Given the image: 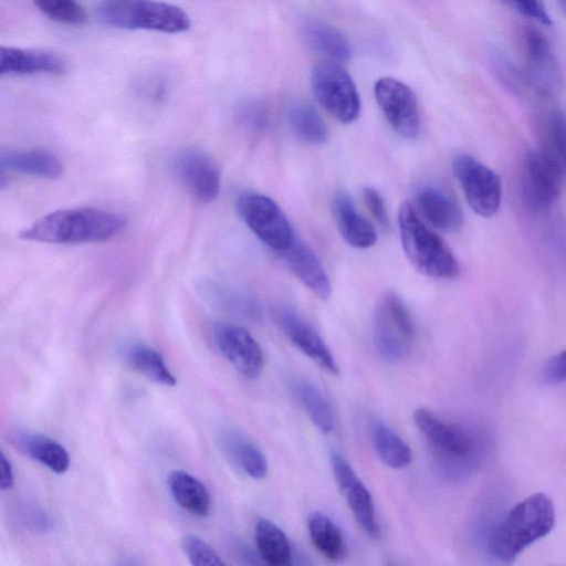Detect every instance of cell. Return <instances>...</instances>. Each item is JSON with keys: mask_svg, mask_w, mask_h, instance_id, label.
<instances>
[{"mask_svg": "<svg viewBox=\"0 0 566 566\" xmlns=\"http://www.w3.org/2000/svg\"><path fill=\"white\" fill-rule=\"evenodd\" d=\"M331 464L336 483L355 520L371 538L380 536L373 497L353 467L337 451H331Z\"/></svg>", "mask_w": 566, "mask_h": 566, "instance_id": "obj_12", "label": "cell"}, {"mask_svg": "<svg viewBox=\"0 0 566 566\" xmlns=\"http://www.w3.org/2000/svg\"><path fill=\"white\" fill-rule=\"evenodd\" d=\"M128 364L158 385L172 387L177 379L167 367L163 355L153 347L145 344H134L126 352Z\"/></svg>", "mask_w": 566, "mask_h": 566, "instance_id": "obj_31", "label": "cell"}, {"mask_svg": "<svg viewBox=\"0 0 566 566\" xmlns=\"http://www.w3.org/2000/svg\"><path fill=\"white\" fill-rule=\"evenodd\" d=\"M217 442L223 454L244 474L254 480L266 476L268 460L247 436L235 429L226 428L218 433Z\"/></svg>", "mask_w": 566, "mask_h": 566, "instance_id": "obj_18", "label": "cell"}, {"mask_svg": "<svg viewBox=\"0 0 566 566\" xmlns=\"http://www.w3.org/2000/svg\"><path fill=\"white\" fill-rule=\"evenodd\" d=\"M213 340L227 360L247 378H256L264 367V355L253 336L244 328L219 323L213 326Z\"/></svg>", "mask_w": 566, "mask_h": 566, "instance_id": "obj_13", "label": "cell"}, {"mask_svg": "<svg viewBox=\"0 0 566 566\" xmlns=\"http://www.w3.org/2000/svg\"><path fill=\"white\" fill-rule=\"evenodd\" d=\"M544 378L554 384L566 380V349L549 359L544 368Z\"/></svg>", "mask_w": 566, "mask_h": 566, "instance_id": "obj_38", "label": "cell"}, {"mask_svg": "<svg viewBox=\"0 0 566 566\" xmlns=\"http://www.w3.org/2000/svg\"><path fill=\"white\" fill-rule=\"evenodd\" d=\"M168 488L175 502L195 516H207L211 509L210 494L197 478L175 470L168 476Z\"/></svg>", "mask_w": 566, "mask_h": 566, "instance_id": "obj_25", "label": "cell"}, {"mask_svg": "<svg viewBox=\"0 0 566 566\" xmlns=\"http://www.w3.org/2000/svg\"><path fill=\"white\" fill-rule=\"evenodd\" d=\"M237 210L248 228L269 248L282 253L294 242L290 221L270 197L242 192L237 200Z\"/></svg>", "mask_w": 566, "mask_h": 566, "instance_id": "obj_8", "label": "cell"}, {"mask_svg": "<svg viewBox=\"0 0 566 566\" xmlns=\"http://www.w3.org/2000/svg\"><path fill=\"white\" fill-rule=\"evenodd\" d=\"M97 17L105 25L126 30L181 33L191 25L181 8L159 0H103Z\"/></svg>", "mask_w": 566, "mask_h": 566, "instance_id": "obj_4", "label": "cell"}, {"mask_svg": "<svg viewBox=\"0 0 566 566\" xmlns=\"http://www.w3.org/2000/svg\"><path fill=\"white\" fill-rule=\"evenodd\" d=\"M413 420L431 449L443 462L464 465L472 463L476 458L480 442L475 433L468 428L446 421L426 408L416 409Z\"/></svg>", "mask_w": 566, "mask_h": 566, "instance_id": "obj_6", "label": "cell"}, {"mask_svg": "<svg viewBox=\"0 0 566 566\" xmlns=\"http://www.w3.org/2000/svg\"><path fill=\"white\" fill-rule=\"evenodd\" d=\"M542 150L566 176V115L558 109L545 112L539 117Z\"/></svg>", "mask_w": 566, "mask_h": 566, "instance_id": "obj_29", "label": "cell"}, {"mask_svg": "<svg viewBox=\"0 0 566 566\" xmlns=\"http://www.w3.org/2000/svg\"><path fill=\"white\" fill-rule=\"evenodd\" d=\"M453 170L473 211L482 217L495 214L502 193L499 176L470 155L457 156Z\"/></svg>", "mask_w": 566, "mask_h": 566, "instance_id": "obj_10", "label": "cell"}, {"mask_svg": "<svg viewBox=\"0 0 566 566\" xmlns=\"http://www.w3.org/2000/svg\"><path fill=\"white\" fill-rule=\"evenodd\" d=\"M179 182L196 200L213 201L220 191V175L212 159L199 149H187L174 163Z\"/></svg>", "mask_w": 566, "mask_h": 566, "instance_id": "obj_14", "label": "cell"}, {"mask_svg": "<svg viewBox=\"0 0 566 566\" xmlns=\"http://www.w3.org/2000/svg\"><path fill=\"white\" fill-rule=\"evenodd\" d=\"M295 391L313 424L324 433L332 432L335 427V418L323 392L306 379L295 384Z\"/></svg>", "mask_w": 566, "mask_h": 566, "instance_id": "obj_32", "label": "cell"}, {"mask_svg": "<svg viewBox=\"0 0 566 566\" xmlns=\"http://www.w3.org/2000/svg\"><path fill=\"white\" fill-rule=\"evenodd\" d=\"M363 199L373 218L381 227H389V214L381 195L376 189L367 187L363 191Z\"/></svg>", "mask_w": 566, "mask_h": 566, "instance_id": "obj_37", "label": "cell"}, {"mask_svg": "<svg viewBox=\"0 0 566 566\" xmlns=\"http://www.w3.org/2000/svg\"><path fill=\"white\" fill-rule=\"evenodd\" d=\"M0 489L2 491L10 490L14 484V473L10 460L3 452L0 455Z\"/></svg>", "mask_w": 566, "mask_h": 566, "instance_id": "obj_40", "label": "cell"}, {"mask_svg": "<svg viewBox=\"0 0 566 566\" xmlns=\"http://www.w3.org/2000/svg\"><path fill=\"white\" fill-rule=\"evenodd\" d=\"M65 67V61L54 52L12 46L0 48V74L2 76L60 74Z\"/></svg>", "mask_w": 566, "mask_h": 566, "instance_id": "obj_17", "label": "cell"}, {"mask_svg": "<svg viewBox=\"0 0 566 566\" xmlns=\"http://www.w3.org/2000/svg\"><path fill=\"white\" fill-rule=\"evenodd\" d=\"M333 214L345 242L356 249H368L377 241L373 224L356 209L352 197L338 191L333 198Z\"/></svg>", "mask_w": 566, "mask_h": 566, "instance_id": "obj_20", "label": "cell"}, {"mask_svg": "<svg viewBox=\"0 0 566 566\" xmlns=\"http://www.w3.org/2000/svg\"><path fill=\"white\" fill-rule=\"evenodd\" d=\"M491 69L496 78L511 92L518 93L525 83L523 73L503 52L493 51L490 57Z\"/></svg>", "mask_w": 566, "mask_h": 566, "instance_id": "obj_34", "label": "cell"}, {"mask_svg": "<svg viewBox=\"0 0 566 566\" xmlns=\"http://www.w3.org/2000/svg\"><path fill=\"white\" fill-rule=\"evenodd\" d=\"M518 44L524 61V80L542 95H554L563 87L559 64L546 38L535 28L523 25Z\"/></svg>", "mask_w": 566, "mask_h": 566, "instance_id": "obj_9", "label": "cell"}, {"mask_svg": "<svg viewBox=\"0 0 566 566\" xmlns=\"http://www.w3.org/2000/svg\"><path fill=\"white\" fill-rule=\"evenodd\" d=\"M305 43L316 53L337 63L350 59L352 48L346 36L336 28L319 20H308L302 25Z\"/></svg>", "mask_w": 566, "mask_h": 566, "instance_id": "obj_24", "label": "cell"}, {"mask_svg": "<svg viewBox=\"0 0 566 566\" xmlns=\"http://www.w3.org/2000/svg\"><path fill=\"white\" fill-rule=\"evenodd\" d=\"M27 524L36 532H49L54 528V521L45 512L38 510L27 513Z\"/></svg>", "mask_w": 566, "mask_h": 566, "instance_id": "obj_39", "label": "cell"}, {"mask_svg": "<svg viewBox=\"0 0 566 566\" xmlns=\"http://www.w3.org/2000/svg\"><path fill=\"white\" fill-rule=\"evenodd\" d=\"M373 333L375 346L387 361L398 363L410 352L416 326L408 307L397 294L387 292L379 300Z\"/></svg>", "mask_w": 566, "mask_h": 566, "instance_id": "obj_5", "label": "cell"}, {"mask_svg": "<svg viewBox=\"0 0 566 566\" xmlns=\"http://www.w3.org/2000/svg\"><path fill=\"white\" fill-rule=\"evenodd\" d=\"M371 440L379 459L392 469H403L412 460V452L406 441L388 424L375 420L371 426Z\"/></svg>", "mask_w": 566, "mask_h": 566, "instance_id": "obj_30", "label": "cell"}, {"mask_svg": "<svg viewBox=\"0 0 566 566\" xmlns=\"http://www.w3.org/2000/svg\"><path fill=\"white\" fill-rule=\"evenodd\" d=\"M556 518L552 499L542 492L518 502L495 527L489 551L496 559L511 563L525 548L546 536Z\"/></svg>", "mask_w": 566, "mask_h": 566, "instance_id": "obj_2", "label": "cell"}, {"mask_svg": "<svg viewBox=\"0 0 566 566\" xmlns=\"http://www.w3.org/2000/svg\"><path fill=\"white\" fill-rule=\"evenodd\" d=\"M126 219L96 208H66L50 212L20 231L23 240L51 244L102 242L118 235Z\"/></svg>", "mask_w": 566, "mask_h": 566, "instance_id": "obj_1", "label": "cell"}, {"mask_svg": "<svg viewBox=\"0 0 566 566\" xmlns=\"http://www.w3.org/2000/svg\"><path fill=\"white\" fill-rule=\"evenodd\" d=\"M564 174L542 150L531 151L523 167V191L531 207L545 209L558 198Z\"/></svg>", "mask_w": 566, "mask_h": 566, "instance_id": "obj_15", "label": "cell"}, {"mask_svg": "<svg viewBox=\"0 0 566 566\" xmlns=\"http://www.w3.org/2000/svg\"><path fill=\"white\" fill-rule=\"evenodd\" d=\"M276 319L287 338L317 366L332 375L339 368L331 349L313 325L291 307H279Z\"/></svg>", "mask_w": 566, "mask_h": 566, "instance_id": "obj_16", "label": "cell"}, {"mask_svg": "<svg viewBox=\"0 0 566 566\" xmlns=\"http://www.w3.org/2000/svg\"><path fill=\"white\" fill-rule=\"evenodd\" d=\"M254 539L259 556L270 565L291 564L292 547L283 530L274 522L261 518L254 527Z\"/></svg>", "mask_w": 566, "mask_h": 566, "instance_id": "obj_27", "label": "cell"}, {"mask_svg": "<svg viewBox=\"0 0 566 566\" xmlns=\"http://www.w3.org/2000/svg\"><path fill=\"white\" fill-rule=\"evenodd\" d=\"M0 166L1 169L44 179H56L63 174L62 161L44 149L2 151Z\"/></svg>", "mask_w": 566, "mask_h": 566, "instance_id": "obj_22", "label": "cell"}, {"mask_svg": "<svg viewBox=\"0 0 566 566\" xmlns=\"http://www.w3.org/2000/svg\"><path fill=\"white\" fill-rule=\"evenodd\" d=\"M12 443L20 452L54 473L62 474L70 467V455L66 449L46 436L18 431L12 437Z\"/></svg>", "mask_w": 566, "mask_h": 566, "instance_id": "obj_23", "label": "cell"}, {"mask_svg": "<svg viewBox=\"0 0 566 566\" xmlns=\"http://www.w3.org/2000/svg\"><path fill=\"white\" fill-rule=\"evenodd\" d=\"M557 2L559 3V6L562 7V9L565 11L566 13V0H557Z\"/></svg>", "mask_w": 566, "mask_h": 566, "instance_id": "obj_41", "label": "cell"}, {"mask_svg": "<svg viewBox=\"0 0 566 566\" xmlns=\"http://www.w3.org/2000/svg\"><path fill=\"white\" fill-rule=\"evenodd\" d=\"M518 13L544 25H552L551 17L542 0H504Z\"/></svg>", "mask_w": 566, "mask_h": 566, "instance_id": "obj_36", "label": "cell"}, {"mask_svg": "<svg viewBox=\"0 0 566 566\" xmlns=\"http://www.w3.org/2000/svg\"><path fill=\"white\" fill-rule=\"evenodd\" d=\"M398 228L405 254L418 272L433 279L458 275L459 264L449 247L424 224L408 202L399 207Z\"/></svg>", "mask_w": 566, "mask_h": 566, "instance_id": "obj_3", "label": "cell"}, {"mask_svg": "<svg viewBox=\"0 0 566 566\" xmlns=\"http://www.w3.org/2000/svg\"><path fill=\"white\" fill-rule=\"evenodd\" d=\"M421 217L431 226L448 232L463 224V213L457 201L434 186L421 187L415 197Z\"/></svg>", "mask_w": 566, "mask_h": 566, "instance_id": "obj_19", "label": "cell"}, {"mask_svg": "<svg viewBox=\"0 0 566 566\" xmlns=\"http://www.w3.org/2000/svg\"><path fill=\"white\" fill-rule=\"evenodd\" d=\"M286 119L293 134L308 145H323L328 138L327 126L316 111L306 101L295 99L287 105Z\"/></svg>", "mask_w": 566, "mask_h": 566, "instance_id": "obj_26", "label": "cell"}, {"mask_svg": "<svg viewBox=\"0 0 566 566\" xmlns=\"http://www.w3.org/2000/svg\"><path fill=\"white\" fill-rule=\"evenodd\" d=\"M294 275L318 298L327 300L331 295L328 276L316 254L304 243L294 242L282 253Z\"/></svg>", "mask_w": 566, "mask_h": 566, "instance_id": "obj_21", "label": "cell"}, {"mask_svg": "<svg viewBox=\"0 0 566 566\" xmlns=\"http://www.w3.org/2000/svg\"><path fill=\"white\" fill-rule=\"evenodd\" d=\"M182 549L195 566H220L224 562L220 555L201 537L188 534L182 539Z\"/></svg>", "mask_w": 566, "mask_h": 566, "instance_id": "obj_35", "label": "cell"}, {"mask_svg": "<svg viewBox=\"0 0 566 566\" xmlns=\"http://www.w3.org/2000/svg\"><path fill=\"white\" fill-rule=\"evenodd\" d=\"M374 93L390 127L403 138H416L420 132V115L413 91L397 78L381 77L375 83Z\"/></svg>", "mask_w": 566, "mask_h": 566, "instance_id": "obj_11", "label": "cell"}, {"mask_svg": "<svg viewBox=\"0 0 566 566\" xmlns=\"http://www.w3.org/2000/svg\"><path fill=\"white\" fill-rule=\"evenodd\" d=\"M38 9L50 19L69 24L81 25L86 22L85 9L77 0H33Z\"/></svg>", "mask_w": 566, "mask_h": 566, "instance_id": "obj_33", "label": "cell"}, {"mask_svg": "<svg viewBox=\"0 0 566 566\" xmlns=\"http://www.w3.org/2000/svg\"><path fill=\"white\" fill-rule=\"evenodd\" d=\"M311 83L317 102L336 120L349 124L358 118V91L350 75L339 63L325 61L315 65Z\"/></svg>", "mask_w": 566, "mask_h": 566, "instance_id": "obj_7", "label": "cell"}, {"mask_svg": "<svg viewBox=\"0 0 566 566\" xmlns=\"http://www.w3.org/2000/svg\"><path fill=\"white\" fill-rule=\"evenodd\" d=\"M315 548L328 560L340 562L346 556V543L338 526L325 514L313 512L307 520Z\"/></svg>", "mask_w": 566, "mask_h": 566, "instance_id": "obj_28", "label": "cell"}]
</instances>
